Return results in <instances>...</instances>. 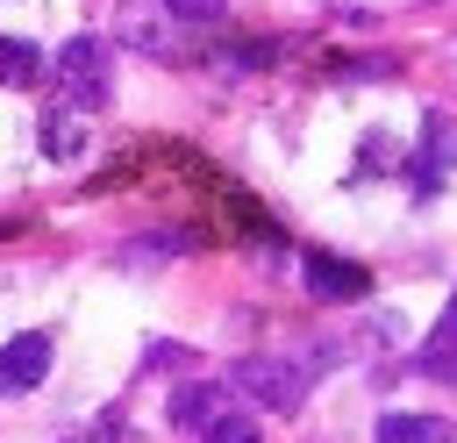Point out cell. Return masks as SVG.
<instances>
[{
  "label": "cell",
  "instance_id": "cell-12",
  "mask_svg": "<svg viewBox=\"0 0 457 443\" xmlns=\"http://www.w3.org/2000/svg\"><path fill=\"white\" fill-rule=\"evenodd\" d=\"M121 36H129L136 50H171V36H164V29L150 21V14H129V21H121Z\"/></svg>",
  "mask_w": 457,
  "mask_h": 443
},
{
  "label": "cell",
  "instance_id": "cell-7",
  "mask_svg": "<svg viewBox=\"0 0 457 443\" xmlns=\"http://www.w3.org/2000/svg\"><path fill=\"white\" fill-rule=\"evenodd\" d=\"M214 414H228V386H207V379H200V386H179V393H171V429H193V436H200Z\"/></svg>",
  "mask_w": 457,
  "mask_h": 443
},
{
  "label": "cell",
  "instance_id": "cell-8",
  "mask_svg": "<svg viewBox=\"0 0 457 443\" xmlns=\"http://www.w3.org/2000/svg\"><path fill=\"white\" fill-rule=\"evenodd\" d=\"M43 150H50L57 164H71V157L86 150V114H79V107H50V114H43Z\"/></svg>",
  "mask_w": 457,
  "mask_h": 443
},
{
  "label": "cell",
  "instance_id": "cell-1",
  "mask_svg": "<svg viewBox=\"0 0 457 443\" xmlns=\"http://www.w3.org/2000/svg\"><path fill=\"white\" fill-rule=\"evenodd\" d=\"M228 393H243V400H257L271 414H293L307 400V364H293V357H236L228 364Z\"/></svg>",
  "mask_w": 457,
  "mask_h": 443
},
{
  "label": "cell",
  "instance_id": "cell-6",
  "mask_svg": "<svg viewBox=\"0 0 457 443\" xmlns=\"http://www.w3.org/2000/svg\"><path fill=\"white\" fill-rule=\"evenodd\" d=\"M371 443H457L450 414H378Z\"/></svg>",
  "mask_w": 457,
  "mask_h": 443
},
{
  "label": "cell",
  "instance_id": "cell-2",
  "mask_svg": "<svg viewBox=\"0 0 457 443\" xmlns=\"http://www.w3.org/2000/svg\"><path fill=\"white\" fill-rule=\"evenodd\" d=\"M57 86H64V100L71 107H107V93H114V71H107V43L100 36H71L64 50H57Z\"/></svg>",
  "mask_w": 457,
  "mask_h": 443
},
{
  "label": "cell",
  "instance_id": "cell-11",
  "mask_svg": "<svg viewBox=\"0 0 457 443\" xmlns=\"http://www.w3.org/2000/svg\"><path fill=\"white\" fill-rule=\"evenodd\" d=\"M200 443H257V422H250V414H236V407H228V414H214V422H207V429H200Z\"/></svg>",
  "mask_w": 457,
  "mask_h": 443
},
{
  "label": "cell",
  "instance_id": "cell-5",
  "mask_svg": "<svg viewBox=\"0 0 457 443\" xmlns=\"http://www.w3.org/2000/svg\"><path fill=\"white\" fill-rule=\"evenodd\" d=\"M371 279L357 272V264H343V257H328V250H307V293L314 300H357Z\"/></svg>",
  "mask_w": 457,
  "mask_h": 443
},
{
  "label": "cell",
  "instance_id": "cell-10",
  "mask_svg": "<svg viewBox=\"0 0 457 443\" xmlns=\"http://www.w3.org/2000/svg\"><path fill=\"white\" fill-rule=\"evenodd\" d=\"M36 79H43V50H36V43H21V36H0V86L29 93Z\"/></svg>",
  "mask_w": 457,
  "mask_h": 443
},
{
  "label": "cell",
  "instance_id": "cell-3",
  "mask_svg": "<svg viewBox=\"0 0 457 443\" xmlns=\"http://www.w3.org/2000/svg\"><path fill=\"white\" fill-rule=\"evenodd\" d=\"M43 379H50V336H43V329L7 336V343H0V393L14 400V393H36Z\"/></svg>",
  "mask_w": 457,
  "mask_h": 443
},
{
  "label": "cell",
  "instance_id": "cell-4",
  "mask_svg": "<svg viewBox=\"0 0 457 443\" xmlns=\"http://www.w3.org/2000/svg\"><path fill=\"white\" fill-rule=\"evenodd\" d=\"M450 164H457V129H450V114H428V121H421V164H414V186L436 193V186L450 179Z\"/></svg>",
  "mask_w": 457,
  "mask_h": 443
},
{
  "label": "cell",
  "instance_id": "cell-13",
  "mask_svg": "<svg viewBox=\"0 0 457 443\" xmlns=\"http://www.w3.org/2000/svg\"><path fill=\"white\" fill-rule=\"evenodd\" d=\"M164 14H171V21H221L228 0H164Z\"/></svg>",
  "mask_w": 457,
  "mask_h": 443
},
{
  "label": "cell",
  "instance_id": "cell-9",
  "mask_svg": "<svg viewBox=\"0 0 457 443\" xmlns=\"http://www.w3.org/2000/svg\"><path fill=\"white\" fill-rule=\"evenodd\" d=\"M421 372H436V379H457V293H450L443 322H436V329H428V343H421Z\"/></svg>",
  "mask_w": 457,
  "mask_h": 443
}]
</instances>
